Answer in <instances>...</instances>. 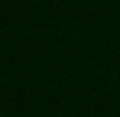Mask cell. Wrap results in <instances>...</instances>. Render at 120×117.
<instances>
[]
</instances>
